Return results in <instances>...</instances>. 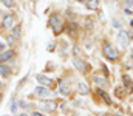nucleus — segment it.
<instances>
[{"label":"nucleus","instance_id":"nucleus-13","mask_svg":"<svg viewBox=\"0 0 133 116\" xmlns=\"http://www.w3.org/2000/svg\"><path fill=\"white\" fill-rule=\"evenodd\" d=\"M9 74H11V71H9V68H8V67H5L3 64L0 65V76H2V77H8Z\"/></svg>","mask_w":133,"mask_h":116},{"label":"nucleus","instance_id":"nucleus-27","mask_svg":"<svg viewBox=\"0 0 133 116\" xmlns=\"http://www.w3.org/2000/svg\"><path fill=\"white\" fill-rule=\"evenodd\" d=\"M3 48H5V47H3V44H2V42H0V51H2Z\"/></svg>","mask_w":133,"mask_h":116},{"label":"nucleus","instance_id":"nucleus-28","mask_svg":"<svg viewBox=\"0 0 133 116\" xmlns=\"http://www.w3.org/2000/svg\"><path fill=\"white\" fill-rule=\"evenodd\" d=\"M130 26L133 28V19H131V20H130Z\"/></svg>","mask_w":133,"mask_h":116},{"label":"nucleus","instance_id":"nucleus-5","mask_svg":"<svg viewBox=\"0 0 133 116\" xmlns=\"http://www.w3.org/2000/svg\"><path fill=\"white\" fill-rule=\"evenodd\" d=\"M37 81H39L42 85H45V87H53L54 85V82L50 79V77H47L43 74H37Z\"/></svg>","mask_w":133,"mask_h":116},{"label":"nucleus","instance_id":"nucleus-12","mask_svg":"<svg viewBox=\"0 0 133 116\" xmlns=\"http://www.w3.org/2000/svg\"><path fill=\"white\" fill-rule=\"evenodd\" d=\"M78 23H70V25H67V33L70 34V36H74L76 34V30H78Z\"/></svg>","mask_w":133,"mask_h":116},{"label":"nucleus","instance_id":"nucleus-8","mask_svg":"<svg viewBox=\"0 0 133 116\" xmlns=\"http://www.w3.org/2000/svg\"><path fill=\"white\" fill-rule=\"evenodd\" d=\"M122 81H124V88H125L128 93H131V91H133V82L128 79L127 76H124V77H122Z\"/></svg>","mask_w":133,"mask_h":116},{"label":"nucleus","instance_id":"nucleus-10","mask_svg":"<svg viewBox=\"0 0 133 116\" xmlns=\"http://www.w3.org/2000/svg\"><path fill=\"white\" fill-rule=\"evenodd\" d=\"M78 91H79V94H88L90 93V88L87 87V84L81 82V84H78Z\"/></svg>","mask_w":133,"mask_h":116},{"label":"nucleus","instance_id":"nucleus-7","mask_svg":"<svg viewBox=\"0 0 133 116\" xmlns=\"http://www.w3.org/2000/svg\"><path fill=\"white\" fill-rule=\"evenodd\" d=\"M36 94H37V96H50L51 91L47 90L45 85H42V87H37V88H36Z\"/></svg>","mask_w":133,"mask_h":116},{"label":"nucleus","instance_id":"nucleus-31","mask_svg":"<svg viewBox=\"0 0 133 116\" xmlns=\"http://www.w3.org/2000/svg\"><path fill=\"white\" fill-rule=\"evenodd\" d=\"M78 2H88V0H78Z\"/></svg>","mask_w":133,"mask_h":116},{"label":"nucleus","instance_id":"nucleus-32","mask_svg":"<svg viewBox=\"0 0 133 116\" xmlns=\"http://www.w3.org/2000/svg\"><path fill=\"white\" fill-rule=\"evenodd\" d=\"M2 28H3V26H2V25H0V31H2Z\"/></svg>","mask_w":133,"mask_h":116},{"label":"nucleus","instance_id":"nucleus-21","mask_svg":"<svg viewBox=\"0 0 133 116\" xmlns=\"http://www.w3.org/2000/svg\"><path fill=\"white\" fill-rule=\"evenodd\" d=\"M61 91H62L64 94H67V93H68V88L65 87V84H61Z\"/></svg>","mask_w":133,"mask_h":116},{"label":"nucleus","instance_id":"nucleus-30","mask_svg":"<svg viewBox=\"0 0 133 116\" xmlns=\"http://www.w3.org/2000/svg\"><path fill=\"white\" fill-rule=\"evenodd\" d=\"M130 56H131V61H133V50H131V54H130Z\"/></svg>","mask_w":133,"mask_h":116},{"label":"nucleus","instance_id":"nucleus-24","mask_svg":"<svg viewBox=\"0 0 133 116\" xmlns=\"http://www.w3.org/2000/svg\"><path fill=\"white\" fill-rule=\"evenodd\" d=\"M125 5H127V6L130 8V6L133 5V0H125Z\"/></svg>","mask_w":133,"mask_h":116},{"label":"nucleus","instance_id":"nucleus-11","mask_svg":"<svg viewBox=\"0 0 133 116\" xmlns=\"http://www.w3.org/2000/svg\"><path fill=\"white\" fill-rule=\"evenodd\" d=\"M94 84H98L99 87H108V82H107V79H104V77H101V76H96L94 77Z\"/></svg>","mask_w":133,"mask_h":116},{"label":"nucleus","instance_id":"nucleus-25","mask_svg":"<svg viewBox=\"0 0 133 116\" xmlns=\"http://www.w3.org/2000/svg\"><path fill=\"white\" fill-rule=\"evenodd\" d=\"M124 12H125L127 16H130V14H131V9H130V8H125V11H124Z\"/></svg>","mask_w":133,"mask_h":116},{"label":"nucleus","instance_id":"nucleus-6","mask_svg":"<svg viewBox=\"0 0 133 116\" xmlns=\"http://www.w3.org/2000/svg\"><path fill=\"white\" fill-rule=\"evenodd\" d=\"M43 110H45V111H48V113L56 111V102H54L53 99H47V101L43 102Z\"/></svg>","mask_w":133,"mask_h":116},{"label":"nucleus","instance_id":"nucleus-26","mask_svg":"<svg viewBox=\"0 0 133 116\" xmlns=\"http://www.w3.org/2000/svg\"><path fill=\"white\" fill-rule=\"evenodd\" d=\"M2 91H3V87H2V82H0V94H3Z\"/></svg>","mask_w":133,"mask_h":116},{"label":"nucleus","instance_id":"nucleus-20","mask_svg":"<svg viewBox=\"0 0 133 116\" xmlns=\"http://www.w3.org/2000/svg\"><path fill=\"white\" fill-rule=\"evenodd\" d=\"M19 36H20V28L16 26V28L12 30V37H19Z\"/></svg>","mask_w":133,"mask_h":116},{"label":"nucleus","instance_id":"nucleus-23","mask_svg":"<svg viewBox=\"0 0 133 116\" xmlns=\"http://www.w3.org/2000/svg\"><path fill=\"white\" fill-rule=\"evenodd\" d=\"M113 26H115V28H119V26H121L119 20H113Z\"/></svg>","mask_w":133,"mask_h":116},{"label":"nucleus","instance_id":"nucleus-14","mask_svg":"<svg viewBox=\"0 0 133 116\" xmlns=\"http://www.w3.org/2000/svg\"><path fill=\"white\" fill-rule=\"evenodd\" d=\"M73 64H74V67L78 68L79 71H85V64H84L81 59H74V62H73Z\"/></svg>","mask_w":133,"mask_h":116},{"label":"nucleus","instance_id":"nucleus-29","mask_svg":"<svg viewBox=\"0 0 133 116\" xmlns=\"http://www.w3.org/2000/svg\"><path fill=\"white\" fill-rule=\"evenodd\" d=\"M2 99H3V94H0V102H2Z\"/></svg>","mask_w":133,"mask_h":116},{"label":"nucleus","instance_id":"nucleus-2","mask_svg":"<svg viewBox=\"0 0 133 116\" xmlns=\"http://www.w3.org/2000/svg\"><path fill=\"white\" fill-rule=\"evenodd\" d=\"M104 56L108 61H116L119 54H118V51L115 50V47H113L110 42H105L104 44Z\"/></svg>","mask_w":133,"mask_h":116},{"label":"nucleus","instance_id":"nucleus-19","mask_svg":"<svg viewBox=\"0 0 133 116\" xmlns=\"http://www.w3.org/2000/svg\"><path fill=\"white\" fill-rule=\"evenodd\" d=\"M2 3H3L6 8H12V6H14V0H2Z\"/></svg>","mask_w":133,"mask_h":116},{"label":"nucleus","instance_id":"nucleus-3","mask_svg":"<svg viewBox=\"0 0 133 116\" xmlns=\"http://www.w3.org/2000/svg\"><path fill=\"white\" fill-rule=\"evenodd\" d=\"M118 44H119V47H121L122 50L128 48V44H130V34H128L127 31H124V30L119 31V34H118Z\"/></svg>","mask_w":133,"mask_h":116},{"label":"nucleus","instance_id":"nucleus-9","mask_svg":"<svg viewBox=\"0 0 133 116\" xmlns=\"http://www.w3.org/2000/svg\"><path fill=\"white\" fill-rule=\"evenodd\" d=\"M12 56H14V53H12L11 50H8V51L2 53V54H0V62H6V61H9Z\"/></svg>","mask_w":133,"mask_h":116},{"label":"nucleus","instance_id":"nucleus-1","mask_svg":"<svg viewBox=\"0 0 133 116\" xmlns=\"http://www.w3.org/2000/svg\"><path fill=\"white\" fill-rule=\"evenodd\" d=\"M50 25H51L54 34H61V33L64 31V28H65V23H64V20H62L61 14H54V16H51V19H50Z\"/></svg>","mask_w":133,"mask_h":116},{"label":"nucleus","instance_id":"nucleus-22","mask_svg":"<svg viewBox=\"0 0 133 116\" xmlns=\"http://www.w3.org/2000/svg\"><path fill=\"white\" fill-rule=\"evenodd\" d=\"M53 48H56V45H54L53 42H51V44H48V51H54Z\"/></svg>","mask_w":133,"mask_h":116},{"label":"nucleus","instance_id":"nucleus-4","mask_svg":"<svg viewBox=\"0 0 133 116\" xmlns=\"http://www.w3.org/2000/svg\"><path fill=\"white\" fill-rule=\"evenodd\" d=\"M14 25V16L12 14H5L3 20H2V26L3 28H11Z\"/></svg>","mask_w":133,"mask_h":116},{"label":"nucleus","instance_id":"nucleus-17","mask_svg":"<svg viewBox=\"0 0 133 116\" xmlns=\"http://www.w3.org/2000/svg\"><path fill=\"white\" fill-rule=\"evenodd\" d=\"M17 107H19V101L17 99H12V102H11V113L12 114L17 113Z\"/></svg>","mask_w":133,"mask_h":116},{"label":"nucleus","instance_id":"nucleus-16","mask_svg":"<svg viewBox=\"0 0 133 116\" xmlns=\"http://www.w3.org/2000/svg\"><path fill=\"white\" fill-rule=\"evenodd\" d=\"M98 6H99V0H91V2H87V8L88 9H98Z\"/></svg>","mask_w":133,"mask_h":116},{"label":"nucleus","instance_id":"nucleus-15","mask_svg":"<svg viewBox=\"0 0 133 116\" xmlns=\"http://www.w3.org/2000/svg\"><path fill=\"white\" fill-rule=\"evenodd\" d=\"M98 94L101 96V98H102V99H104V101H105L107 104H111V99H110V96H108V94H107V93H105L104 90H101V88H99V90H98Z\"/></svg>","mask_w":133,"mask_h":116},{"label":"nucleus","instance_id":"nucleus-18","mask_svg":"<svg viewBox=\"0 0 133 116\" xmlns=\"http://www.w3.org/2000/svg\"><path fill=\"white\" fill-rule=\"evenodd\" d=\"M115 94H116V96H118V98L121 99V98H124V94H125V93H124V90H122L121 87H118V88L115 90Z\"/></svg>","mask_w":133,"mask_h":116}]
</instances>
